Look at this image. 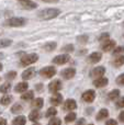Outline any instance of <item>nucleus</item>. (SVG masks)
Masks as SVG:
<instances>
[{
	"mask_svg": "<svg viewBox=\"0 0 124 125\" xmlns=\"http://www.w3.org/2000/svg\"><path fill=\"white\" fill-rule=\"evenodd\" d=\"M108 39H109V34H108V33H104V34H102L100 37H99V40H100L101 42H102V41H103V42L107 41Z\"/></svg>",
	"mask_w": 124,
	"mask_h": 125,
	"instance_id": "nucleus-39",
	"label": "nucleus"
},
{
	"mask_svg": "<svg viewBox=\"0 0 124 125\" xmlns=\"http://www.w3.org/2000/svg\"><path fill=\"white\" fill-rule=\"evenodd\" d=\"M75 120H76V113H74V112L68 113V114L66 115V117H65V121L67 122V123H70V122H74Z\"/></svg>",
	"mask_w": 124,
	"mask_h": 125,
	"instance_id": "nucleus-28",
	"label": "nucleus"
},
{
	"mask_svg": "<svg viewBox=\"0 0 124 125\" xmlns=\"http://www.w3.org/2000/svg\"><path fill=\"white\" fill-rule=\"evenodd\" d=\"M89 125H93V124H89Z\"/></svg>",
	"mask_w": 124,
	"mask_h": 125,
	"instance_id": "nucleus-48",
	"label": "nucleus"
},
{
	"mask_svg": "<svg viewBox=\"0 0 124 125\" xmlns=\"http://www.w3.org/2000/svg\"><path fill=\"white\" fill-rule=\"evenodd\" d=\"M69 59H70L69 55L63 54V55H58V56L54 57L53 62H54V64H57V65H64V64H66V62H69Z\"/></svg>",
	"mask_w": 124,
	"mask_h": 125,
	"instance_id": "nucleus-5",
	"label": "nucleus"
},
{
	"mask_svg": "<svg viewBox=\"0 0 124 125\" xmlns=\"http://www.w3.org/2000/svg\"><path fill=\"white\" fill-rule=\"evenodd\" d=\"M77 108V103L75 100L72 99H68L65 101L64 103V110H67V111H72Z\"/></svg>",
	"mask_w": 124,
	"mask_h": 125,
	"instance_id": "nucleus-9",
	"label": "nucleus"
},
{
	"mask_svg": "<svg viewBox=\"0 0 124 125\" xmlns=\"http://www.w3.org/2000/svg\"><path fill=\"white\" fill-rule=\"evenodd\" d=\"M40 73H41V76H43V77H45V78H51L56 73V69L52 66L45 67V68H43L41 71H40Z\"/></svg>",
	"mask_w": 124,
	"mask_h": 125,
	"instance_id": "nucleus-4",
	"label": "nucleus"
},
{
	"mask_svg": "<svg viewBox=\"0 0 124 125\" xmlns=\"http://www.w3.org/2000/svg\"><path fill=\"white\" fill-rule=\"evenodd\" d=\"M0 125H7V121L4 119H0Z\"/></svg>",
	"mask_w": 124,
	"mask_h": 125,
	"instance_id": "nucleus-43",
	"label": "nucleus"
},
{
	"mask_svg": "<svg viewBox=\"0 0 124 125\" xmlns=\"http://www.w3.org/2000/svg\"><path fill=\"white\" fill-rule=\"evenodd\" d=\"M43 99L42 98H37V99H34L32 102V106L33 108H36V109H41L43 106Z\"/></svg>",
	"mask_w": 124,
	"mask_h": 125,
	"instance_id": "nucleus-22",
	"label": "nucleus"
},
{
	"mask_svg": "<svg viewBox=\"0 0 124 125\" xmlns=\"http://www.w3.org/2000/svg\"><path fill=\"white\" fill-rule=\"evenodd\" d=\"M104 73H105V68H104V67L99 66V67H96V68L91 71V73H90V75H91L92 77H102V76L104 75Z\"/></svg>",
	"mask_w": 124,
	"mask_h": 125,
	"instance_id": "nucleus-12",
	"label": "nucleus"
},
{
	"mask_svg": "<svg viewBox=\"0 0 124 125\" xmlns=\"http://www.w3.org/2000/svg\"><path fill=\"white\" fill-rule=\"evenodd\" d=\"M123 26H124V22H123Z\"/></svg>",
	"mask_w": 124,
	"mask_h": 125,
	"instance_id": "nucleus-49",
	"label": "nucleus"
},
{
	"mask_svg": "<svg viewBox=\"0 0 124 125\" xmlns=\"http://www.w3.org/2000/svg\"><path fill=\"white\" fill-rule=\"evenodd\" d=\"M22 110H23V108H22V105L20 103H15L11 108V112L12 113H20V112H22Z\"/></svg>",
	"mask_w": 124,
	"mask_h": 125,
	"instance_id": "nucleus-27",
	"label": "nucleus"
},
{
	"mask_svg": "<svg viewBox=\"0 0 124 125\" xmlns=\"http://www.w3.org/2000/svg\"><path fill=\"white\" fill-rule=\"evenodd\" d=\"M28 88H29V84L26 82H20V83H18L15 86V91L17 92H24V91L28 90Z\"/></svg>",
	"mask_w": 124,
	"mask_h": 125,
	"instance_id": "nucleus-18",
	"label": "nucleus"
},
{
	"mask_svg": "<svg viewBox=\"0 0 124 125\" xmlns=\"http://www.w3.org/2000/svg\"><path fill=\"white\" fill-rule=\"evenodd\" d=\"M48 125H62V121L59 119H52L48 122Z\"/></svg>",
	"mask_w": 124,
	"mask_h": 125,
	"instance_id": "nucleus-34",
	"label": "nucleus"
},
{
	"mask_svg": "<svg viewBox=\"0 0 124 125\" xmlns=\"http://www.w3.org/2000/svg\"><path fill=\"white\" fill-rule=\"evenodd\" d=\"M56 43L55 42H48L47 44H45V45L43 46V48L46 51V52H52V51H54L55 48H56Z\"/></svg>",
	"mask_w": 124,
	"mask_h": 125,
	"instance_id": "nucleus-21",
	"label": "nucleus"
},
{
	"mask_svg": "<svg viewBox=\"0 0 124 125\" xmlns=\"http://www.w3.org/2000/svg\"><path fill=\"white\" fill-rule=\"evenodd\" d=\"M83 100L86 102H92L96 98V92L93 90H87L83 93Z\"/></svg>",
	"mask_w": 124,
	"mask_h": 125,
	"instance_id": "nucleus-7",
	"label": "nucleus"
},
{
	"mask_svg": "<svg viewBox=\"0 0 124 125\" xmlns=\"http://www.w3.org/2000/svg\"><path fill=\"white\" fill-rule=\"evenodd\" d=\"M77 40H78L79 43H87V41H88V36H87V35H83V36H79Z\"/></svg>",
	"mask_w": 124,
	"mask_h": 125,
	"instance_id": "nucleus-37",
	"label": "nucleus"
},
{
	"mask_svg": "<svg viewBox=\"0 0 124 125\" xmlns=\"http://www.w3.org/2000/svg\"><path fill=\"white\" fill-rule=\"evenodd\" d=\"M1 69H2V65L0 64V71H1Z\"/></svg>",
	"mask_w": 124,
	"mask_h": 125,
	"instance_id": "nucleus-46",
	"label": "nucleus"
},
{
	"mask_svg": "<svg viewBox=\"0 0 124 125\" xmlns=\"http://www.w3.org/2000/svg\"><path fill=\"white\" fill-rule=\"evenodd\" d=\"M113 65L115 67H121L124 65V56H120L113 61Z\"/></svg>",
	"mask_w": 124,
	"mask_h": 125,
	"instance_id": "nucleus-24",
	"label": "nucleus"
},
{
	"mask_svg": "<svg viewBox=\"0 0 124 125\" xmlns=\"http://www.w3.org/2000/svg\"><path fill=\"white\" fill-rule=\"evenodd\" d=\"M57 114V110L55 108H50L47 110V112H46V116L50 117V116H55V115Z\"/></svg>",
	"mask_w": 124,
	"mask_h": 125,
	"instance_id": "nucleus-31",
	"label": "nucleus"
},
{
	"mask_svg": "<svg viewBox=\"0 0 124 125\" xmlns=\"http://www.w3.org/2000/svg\"><path fill=\"white\" fill-rule=\"evenodd\" d=\"M93 84L97 88H102V87H105L108 84V79L104 77H98V79L93 81Z\"/></svg>",
	"mask_w": 124,
	"mask_h": 125,
	"instance_id": "nucleus-14",
	"label": "nucleus"
},
{
	"mask_svg": "<svg viewBox=\"0 0 124 125\" xmlns=\"http://www.w3.org/2000/svg\"><path fill=\"white\" fill-rule=\"evenodd\" d=\"M42 88H43V87H42V84H36V89H37V90H41Z\"/></svg>",
	"mask_w": 124,
	"mask_h": 125,
	"instance_id": "nucleus-45",
	"label": "nucleus"
},
{
	"mask_svg": "<svg viewBox=\"0 0 124 125\" xmlns=\"http://www.w3.org/2000/svg\"><path fill=\"white\" fill-rule=\"evenodd\" d=\"M85 124V119H80L78 121V123H77V125H83Z\"/></svg>",
	"mask_w": 124,
	"mask_h": 125,
	"instance_id": "nucleus-42",
	"label": "nucleus"
},
{
	"mask_svg": "<svg viewBox=\"0 0 124 125\" xmlns=\"http://www.w3.org/2000/svg\"><path fill=\"white\" fill-rule=\"evenodd\" d=\"M15 76H17V73H15V71H9V73L6 75V78L7 79H14Z\"/></svg>",
	"mask_w": 124,
	"mask_h": 125,
	"instance_id": "nucleus-35",
	"label": "nucleus"
},
{
	"mask_svg": "<svg viewBox=\"0 0 124 125\" xmlns=\"http://www.w3.org/2000/svg\"><path fill=\"white\" fill-rule=\"evenodd\" d=\"M105 125H118V123H116L115 120H109V121H107V123H105Z\"/></svg>",
	"mask_w": 124,
	"mask_h": 125,
	"instance_id": "nucleus-40",
	"label": "nucleus"
},
{
	"mask_svg": "<svg viewBox=\"0 0 124 125\" xmlns=\"http://www.w3.org/2000/svg\"><path fill=\"white\" fill-rule=\"evenodd\" d=\"M108 116H109V111L107 109H102V110L99 111L98 115H97V120L98 121H102V120L107 119Z\"/></svg>",
	"mask_w": 124,
	"mask_h": 125,
	"instance_id": "nucleus-17",
	"label": "nucleus"
},
{
	"mask_svg": "<svg viewBox=\"0 0 124 125\" xmlns=\"http://www.w3.org/2000/svg\"><path fill=\"white\" fill-rule=\"evenodd\" d=\"M12 41L8 39H4V40H0V48H3V47H8V46L11 45Z\"/></svg>",
	"mask_w": 124,
	"mask_h": 125,
	"instance_id": "nucleus-29",
	"label": "nucleus"
},
{
	"mask_svg": "<svg viewBox=\"0 0 124 125\" xmlns=\"http://www.w3.org/2000/svg\"><path fill=\"white\" fill-rule=\"evenodd\" d=\"M11 101H12V97H11V95H8V94H4L3 97L0 99V103H1L2 105H8Z\"/></svg>",
	"mask_w": 124,
	"mask_h": 125,
	"instance_id": "nucleus-23",
	"label": "nucleus"
},
{
	"mask_svg": "<svg viewBox=\"0 0 124 125\" xmlns=\"http://www.w3.org/2000/svg\"><path fill=\"white\" fill-rule=\"evenodd\" d=\"M62 51H63V52H66V53H70V52H72V51H74V46H72V44L66 45V46H64V47L62 48Z\"/></svg>",
	"mask_w": 124,
	"mask_h": 125,
	"instance_id": "nucleus-32",
	"label": "nucleus"
},
{
	"mask_svg": "<svg viewBox=\"0 0 124 125\" xmlns=\"http://www.w3.org/2000/svg\"><path fill=\"white\" fill-rule=\"evenodd\" d=\"M116 106H118V108H124V97L121 98V99L116 102Z\"/></svg>",
	"mask_w": 124,
	"mask_h": 125,
	"instance_id": "nucleus-38",
	"label": "nucleus"
},
{
	"mask_svg": "<svg viewBox=\"0 0 124 125\" xmlns=\"http://www.w3.org/2000/svg\"><path fill=\"white\" fill-rule=\"evenodd\" d=\"M48 89L51 92L56 93L57 91H59L62 89V81L61 80H53L50 84H48Z\"/></svg>",
	"mask_w": 124,
	"mask_h": 125,
	"instance_id": "nucleus-6",
	"label": "nucleus"
},
{
	"mask_svg": "<svg viewBox=\"0 0 124 125\" xmlns=\"http://www.w3.org/2000/svg\"><path fill=\"white\" fill-rule=\"evenodd\" d=\"M116 83L120 86H124V73H121L118 78H116Z\"/></svg>",
	"mask_w": 124,
	"mask_h": 125,
	"instance_id": "nucleus-33",
	"label": "nucleus"
},
{
	"mask_svg": "<svg viewBox=\"0 0 124 125\" xmlns=\"http://www.w3.org/2000/svg\"><path fill=\"white\" fill-rule=\"evenodd\" d=\"M119 120H120L122 123H124V111H122V112L119 114Z\"/></svg>",
	"mask_w": 124,
	"mask_h": 125,
	"instance_id": "nucleus-41",
	"label": "nucleus"
},
{
	"mask_svg": "<svg viewBox=\"0 0 124 125\" xmlns=\"http://www.w3.org/2000/svg\"><path fill=\"white\" fill-rule=\"evenodd\" d=\"M115 47V42L111 41V40H107V41L103 42V44L101 45V48H102L103 52H110L113 48Z\"/></svg>",
	"mask_w": 124,
	"mask_h": 125,
	"instance_id": "nucleus-8",
	"label": "nucleus"
},
{
	"mask_svg": "<svg viewBox=\"0 0 124 125\" xmlns=\"http://www.w3.org/2000/svg\"><path fill=\"white\" fill-rule=\"evenodd\" d=\"M41 1H44V2H56L57 0H41Z\"/></svg>",
	"mask_w": 124,
	"mask_h": 125,
	"instance_id": "nucleus-44",
	"label": "nucleus"
},
{
	"mask_svg": "<svg viewBox=\"0 0 124 125\" xmlns=\"http://www.w3.org/2000/svg\"><path fill=\"white\" fill-rule=\"evenodd\" d=\"M25 116L20 115V116H17L12 121V125H25Z\"/></svg>",
	"mask_w": 124,
	"mask_h": 125,
	"instance_id": "nucleus-19",
	"label": "nucleus"
},
{
	"mask_svg": "<svg viewBox=\"0 0 124 125\" xmlns=\"http://www.w3.org/2000/svg\"><path fill=\"white\" fill-rule=\"evenodd\" d=\"M119 95H120V91L118 90V89H115V90H112L111 92L109 93V99L110 100H115L119 98Z\"/></svg>",
	"mask_w": 124,
	"mask_h": 125,
	"instance_id": "nucleus-26",
	"label": "nucleus"
},
{
	"mask_svg": "<svg viewBox=\"0 0 124 125\" xmlns=\"http://www.w3.org/2000/svg\"><path fill=\"white\" fill-rule=\"evenodd\" d=\"M40 112L37 110H34V111H32V112L30 113V115H29V119H30V121H32V122H36L37 120L40 119Z\"/></svg>",
	"mask_w": 124,
	"mask_h": 125,
	"instance_id": "nucleus-20",
	"label": "nucleus"
},
{
	"mask_svg": "<svg viewBox=\"0 0 124 125\" xmlns=\"http://www.w3.org/2000/svg\"><path fill=\"white\" fill-rule=\"evenodd\" d=\"M62 102H63V97H62V94H59L57 92L51 98V103L53 105H59Z\"/></svg>",
	"mask_w": 124,
	"mask_h": 125,
	"instance_id": "nucleus-15",
	"label": "nucleus"
},
{
	"mask_svg": "<svg viewBox=\"0 0 124 125\" xmlns=\"http://www.w3.org/2000/svg\"><path fill=\"white\" fill-rule=\"evenodd\" d=\"M100 59H101V53H98V52L92 53V54H90L89 57H88V62H89L90 64H96V62H100Z\"/></svg>",
	"mask_w": 124,
	"mask_h": 125,
	"instance_id": "nucleus-13",
	"label": "nucleus"
},
{
	"mask_svg": "<svg viewBox=\"0 0 124 125\" xmlns=\"http://www.w3.org/2000/svg\"><path fill=\"white\" fill-rule=\"evenodd\" d=\"M11 89V84H10V82H6V83H3L1 87H0V91L1 92H3V93H7L9 90Z\"/></svg>",
	"mask_w": 124,
	"mask_h": 125,
	"instance_id": "nucleus-30",
	"label": "nucleus"
},
{
	"mask_svg": "<svg viewBox=\"0 0 124 125\" xmlns=\"http://www.w3.org/2000/svg\"><path fill=\"white\" fill-rule=\"evenodd\" d=\"M75 75H76L75 68H66L62 71V76H63L65 79H72Z\"/></svg>",
	"mask_w": 124,
	"mask_h": 125,
	"instance_id": "nucleus-10",
	"label": "nucleus"
},
{
	"mask_svg": "<svg viewBox=\"0 0 124 125\" xmlns=\"http://www.w3.org/2000/svg\"><path fill=\"white\" fill-rule=\"evenodd\" d=\"M4 24L8 26H22L25 24V19L23 18H11V19H8Z\"/></svg>",
	"mask_w": 124,
	"mask_h": 125,
	"instance_id": "nucleus-3",
	"label": "nucleus"
},
{
	"mask_svg": "<svg viewBox=\"0 0 124 125\" xmlns=\"http://www.w3.org/2000/svg\"><path fill=\"white\" fill-rule=\"evenodd\" d=\"M20 6H21L22 8H24V9H28V10H30V9H35L37 7L35 2L30 1V0H21Z\"/></svg>",
	"mask_w": 124,
	"mask_h": 125,
	"instance_id": "nucleus-11",
	"label": "nucleus"
},
{
	"mask_svg": "<svg viewBox=\"0 0 124 125\" xmlns=\"http://www.w3.org/2000/svg\"><path fill=\"white\" fill-rule=\"evenodd\" d=\"M33 97H34V92H33V91H29V92H25L24 94L21 95V99L28 101V100L33 99Z\"/></svg>",
	"mask_w": 124,
	"mask_h": 125,
	"instance_id": "nucleus-25",
	"label": "nucleus"
},
{
	"mask_svg": "<svg viewBox=\"0 0 124 125\" xmlns=\"http://www.w3.org/2000/svg\"><path fill=\"white\" fill-rule=\"evenodd\" d=\"M35 75V70L34 68H29L26 69V70L23 71V73H22V78H23L24 80H28V79H31V78H33Z\"/></svg>",
	"mask_w": 124,
	"mask_h": 125,
	"instance_id": "nucleus-16",
	"label": "nucleus"
},
{
	"mask_svg": "<svg viewBox=\"0 0 124 125\" xmlns=\"http://www.w3.org/2000/svg\"><path fill=\"white\" fill-rule=\"evenodd\" d=\"M59 13H61V11H59L58 9L48 8V9H44V10L40 11L37 15H39V18L42 20H51V19L56 18Z\"/></svg>",
	"mask_w": 124,
	"mask_h": 125,
	"instance_id": "nucleus-1",
	"label": "nucleus"
},
{
	"mask_svg": "<svg viewBox=\"0 0 124 125\" xmlns=\"http://www.w3.org/2000/svg\"><path fill=\"white\" fill-rule=\"evenodd\" d=\"M121 53H124V46H119V47H116L115 50H114L113 54L118 55V54H121Z\"/></svg>",
	"mask_w": 124,
	"mask_h": 125,
	"instance_id": "nucleus-36",
	"label": "nucleus"
},
{
	"mask_svg": "<svg viewBox=\"0 0 124 125\" xmlns=\"http://www.w3.org/2000/svg\"><path fill=\"white\" fill-rule=\"evenodd\" d=\"M37 59H39V55L37 54H28L21 58V64L23 66H29L31 64H34Z\"/></svg>",
	"mask_w": 124,
	"mask_h": 125,
	"instance_id": "nucleus-2",
	"label": "nucleus"
},
{
	"mask_svg": "<svg viewBox=\"0 0 124 125\" xmlns=\"http://www.w3.org/2000/svg\"><path fill=\"white\" fill-rule=\"evenodd\" d=\"M33 125H40V124H33Z\"/></svg>",
	"mask_w": 124,
	"mask_h": 125,
	"instance_id": "nucleus-47",
	"label": "nucleus"
}]
</instances>
